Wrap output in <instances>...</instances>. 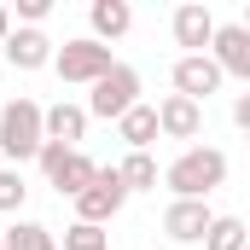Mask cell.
Here are the masks:
<instances>
[{"instance_id":"obj_12","label":"cell","mask_w":250,"mask_h":250,"mask_svg":"<svg viewBox=\"0 0 250 250\" xmlns=\"http://www.w3.org/2000/svg\"><path fill=\"white\" fill-rule=\"evenodd\" d=\"M157 128H163L169 140H198V134H204V105H198V99H181V93H169V99L157 105Z\"/></svg>"},{"instance_id":"obj_22","label":"cell","mask_w":250,"mask_h":250,"mask_svg":"<svg viewBox=\"0 0 250 250\" xmlns=\"http://www.w3.org/2000/svg\"><path fill=\"white\" fill-rule=\"evenodd\" d=\"M233 123L250 134V93H239V99H233Z\"/></svg>"},{"instance_id":"obj_8","label":"cell","mask_w":250,"mask_h":250,"mask_svg":"<svg viewBox=\"0 0 250 250\" xmlns=\"http://www.w3.org/2000/svg\"><path fill=\"white\" fill-rule=\"evenodd\" d=\"M169 29H175V47H187V59H198V53H209L215 47V12L209 6H198V0H187V6H175V18H169Z\"/></svg>"},{"instance_id":"obj_23","label":"cell","mask_w":250,"mask_h":250,"mask_svg":"<svg viewBox=\"0 0 250 250\" xmlns=\"http://www.w3.org/2000/svg\"><path fill=\"white\" fill-rule=\"evenodd\" d=\"M6 41H12V6H0V53H6Z\"/></svg>"},{"instance_id":"obj_18","label":"cell","mask_w":250,"mask_h":250,"mask_svg":"<svg viewBox=\"0 0 250 250\" xmlns=\"http://www.w3.org/2000/svg\"><path fill=\"white\" fill-rule=\"evenodd\" d=\"M245 245H250V227H245V221H239V215H215L204 250H245Z\"/></svg>"},{"instance_id":"obj_21","label":"cell","mask_w":250,"mask_h":250,"mask_svg":"<svg viewBox=\"0 0 250 250\" xmlns=\"http://www.w3.org/2000/svg\"><path fill=\"white\" fill-rule=\"evenodd\" d=\"M53 12V0H18V18H23V29H41V18Z\"/></svg>"},{"instance_id":"obj_14","label":"cell","mask_w":250,"mask_h":250,"mask_svg":"<svg viewBox=\"0 0 250 250\" xmlns=\"http://www.w3.org/2000/svg\"><path fill=\"white\" fill-rule=\"evenodd\" d=\"M87 105H70V99H59V105H47V140H59V146H82V134H87Z\"/></svg>"},{"instance_id":"obj_7","label":"cell","mask_w":250,"mask_h":250,"mask_svg":"<svg viewBox=\"0 0 250 250\" xmlns=\"http://www.w3.org/2000/svg\"><path fill=\"white\" fill-rule=\"evenodd\" d=\"M209 227H215V209H209L204 198H175V204L163 209V233H169L175 245H204Z\"/></svg>"},{"instance_id":"obj_17","label":"cell","mask_w":250,"mask_h":250,"mask_svg":"<svg viewBox=\"0 0 250 250\" xmlns=\"http://www.w3.org/2000/svg\"><path fill=\"white\" fill-rule=\"evenodd\" d=\"M117 169H123L128 192H157V157H151V151H128Z\"/></svg>"},{"instance_id":"obj_16","label":"cell","mask_w":250,"mask_h":250,"mask_svg":"<svg viewBox=\"0 0 250 250\" xmlns=\"http://www.w3.org/2000/svg\"><path fill=\"white\" fill-rule=\"evenodd\" d=\"M6 250H59V233L41 221H12L6 227Z\"/></svg>"},{"instance_id":"obj_26","label":"cell","mask_w":250,"mask_h":250,"mask_svg":"<svg viewBox=\"0 0 250 250\" xmlns=\"http://www.w3.org/2000/svg\"><path fill=\"white\" fill-rule=\"evenodd\" d=\"M245 250H250V245H245Z\"/></svg>"},{"instance_id":"obj_3","label":"cell","mask_w":250,"mask_h":250,"mask_svg":"<svg viewBox=\"0 0 250 250\" xmlns=\"http://www.w3.org/2000/svg\"><path fill=\"white\" fill-rule=\"evenodd\" d=\"M41 175H47V187L59 192V198H82V192L93 187V175H99V163L82 151V146H59V140H47L41 146Z\"/></svg>"},{"instance_id":"obj_25","label":"cell","mask_w":250,"mask_h":250,"mask_svg":"<svg viewBox=\"0 0 250 250\" xmlns=\"http://www.w3.org/2000/svg\"><path fill=\"white\" fill-rule=\"evenodd\" d=\"M0 250H6V233H0Z\"/></svg>"},{"instance_id":"obj_6","label":"cell","mask_w":250,"mask_h":250,"mask_svg":"<svg viewBox=\"0 0 250 250\" xmlns=\"http://www.w3.org/2000/svg\"><path fill=\"white\" fill-rule=\"evenodd\" d=\"M123 204H128L123 169H99V175H93V187L76 198V221H87V227H105L111 215H123Z\"/></svg>"},{"instance_id":"obj_4","label":"cell","mask_w":250,"mask_h":250,"mask_svg":"<svg viewBox=\"0 0 250 250\" xmlns=\"http://www.w3.org/2000/svg\"><path fill=\"white\" fill-rule=\"evenodd\" d=\"M53 70H59V82L93 87V82H105V76L117 70V59H111V47H105V41H93V35H76V41H64V47H59Z\"/></svg>"},{"instance_id":"obj_19","label":"cell","mask_w":250,"mask_h":250,"mask_svg":"<svg viewBox=\"0 0 250 250\" xmlns=\"http://www.w3.org/2000/svg\"><path fill=\"white\" fill-rule=\"evenodd\" d=\"M23 198H29L23 169H0V215H18V209H23Z\"/></svg>"},{"instance_id":"obj_13","label":"cell","mask_w":250,"mask_h":250,"mask_svg":"<svg viewBox=\"0 0 250 250\" xmlns=\"http://www.w3.org/2000/svg\"><path fill=\"white\" fill-rule=\"evenodd\" d=\"M87 23H93V41H123L128 29H134V6L128 0H93L87 6Z\"/></svg>"},{"instance_id":"obj_5","label":"cell","mask_w":250,"mask_h":250,"mask_svg":"<svg viewBox=\"0 0 250 250\" xmlns=\"http://www.w3.org/2000/svg\"><path fill=\"white\" fill-rule=\"evenodd\" d=\"M140 105V70L134 64H117L105 82H93V93H87V117H99V123H123L128 111Z\"/></svg>"},{"instance_id":"obj_2","label":"cell","mask_w":250,"mask_h":250,"mask_svg":"<svg viewBox=\"0 0 250 250\" xmlns=\"http://www.w3.org/2000/svg\"><path fill=\"white\" fill-rule=\"evenodd\" d=\"M163 187L175 198H209L215 187H227V151L215 146H187L169 169H163Z\"/></svg>"},{"instance_id":"obj_15","label":"cell","mask_w":250,"mask_h":250,"mask_svg":"<svg viewBox=\"0 0 250 250\" xmlns=\"http://www.w3.org/2000/svg\"><path fill=\"white\" fill-rule=\"evenodd\" d=\"M117 134L128 140V151H146V146H151V140L163 134V128H157V105H146V99H140V105L128 111L123 123H117Z\"/></svg>"},{"instance_id":"obj_24","label":"cell","mask_w":250,"mask_h":250,"mask_svg":"<svg viewBox=\"0 0 250 250\" xmlns=\"http://www.w3.org/2000/svg\"><path fill=\"white\" fill-rule=\"evenodd\" d=\"M239 23H245V29H250V6H245V18H239Z\"/></svg>"},{"instance_id":"obj_10","label":"cell","mask_w":250,"mask_h":250,"mask_svg":"<svg viewBox=\"0 0 250 250\" xmlns=\"http://www.w3.org/2000/svg\"><path fill=\"white\" fill-rule=\"evenodd\" d=\"M59 59V47H53V35L47 29H12V41H6V64L12 70H47V64Z\"/></svg>"},{"instance_id":"obj_20","label":"cell","mask_w":250,"mask_h":250,"mask_svg":"<svg viewBox=\"0 0 250 250\" xmlns=\"http://www.w3.org/2000/svg\"><path fill=\"white\" fill-rule=\"evenodd\" d=\"M64 250H111V239H105V227L76 221V227H64Z\"/></svg>"},{"instance_id":"obj_9","label":"cell","mask_w":250,"mask_h":250,"mask_svg":"<svg viewBox=\"0 0 250 250\" xmlns=\"http://www.w3.org/2000/svg\"><path fill=\"white\" fill-rule=\"evenodd\" d=\"M169 76H175V93H181V99H198V105H204L209 93H221V82H227V76H221V64L209 59V53H198V59L181 53Z\"/></svg>"},{"instance_id":"obj_11","label":"cell","mask_w":250,"mask_h":250,"mask_svg":"<svg viewBox=\"0 0 250 250\" xmlns=\"http://www.w3.org/2000/svg\"><path fill=\"white\" fill-rule=\"evenodd\" d=\"M209 59L221 64V76L250 82V29H245V23H221V29H215V47H209Z\"/></svg>"},{"instance_id":"obj_1","label":"cell","mask_w":250,"mask_h":250,"mask_svg":"<svg viewBox=\"0 0 250 250\" xmlns=\"http://www.w3.org/2000/svg\"><path fill=\"white\" fill-rule=\"evenodd\" d=\"M41 146H47V111H41L29 93L6 99V105H0V151L12 157V169L29 163V157H41Z\"/></svg>"}]
</instances>
